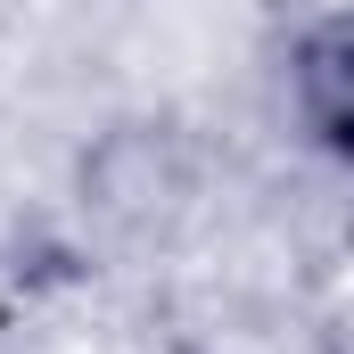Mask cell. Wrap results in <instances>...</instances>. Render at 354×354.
Instances as JSON below:
<instances>
[{
    "instance_id": "obj_1",
    "label": "cell",
    "mask_w": 354,
    "mask_h": 354,
    "mask_svg": "<svg viewBox=\"0 0 354 354\" xmlns=\"http://www.w3.org/2000/svg\"><path fill=\"white\" fill-rule=\"evenodd\" d=\"M288 99H297V124L338 157L354 165V8L322 17L297 58H288Z\"/></svg>"
}]
</instances>
